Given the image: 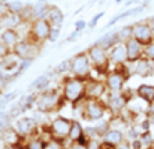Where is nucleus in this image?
<instances>
[{"label":"nucleus","mask_w":154,"mask_h":149,"mask_svg":"<svg viewBox=\"0 0 154 149\" xmlns=\"http://www.w3.org/2000/svg\"><path fill=\"white\" fill-rule=\"evenodd\" d=\"M64 104L65 99L61 90L58 89H47L36 94L35 105L38 112L42 115H50L53 112H57L64 107Z\"/></svg>","instance_id":"1"},{"label":"nucleus","mask_w":154,"mask_h":149,"mask_svg":"<svg viewBox=\"0 0 154 149\" xmlns=\"http://www.w3.org/2000/svg\"><path fill=\"white\" fill-rule=\"evenodd\" d=\"M86 82L83 79H78L74 76H67L61 83V92L65 102L72 105L82 104L86 98Z\"/></svg>","instance_id":"2"},{"label":"nucleus","mask_w":154,"mask_h":149,"mask_svg":"<svg viewBox=\"0 0 154 149\" xmlns=\"http://www.w3.org/2000/svg\"><path fill=\"white\" fill-rule=\"evenodd\" d=\"M133 72L129 69L128 64L119 65V66H114V69L107 73V76L104 77V83L107 86L108 92H121L125 87V83L129 80L131 74Z\"/></svg>","instance_id":"3"},{"label":"nucleus","mask_w":154,"mask_h":149,"mask_svg":"<svg viewBox=\"0 0 154 149\" xmlns=\"http://www.w3.org/2000/svg\"><path fill=\"white\" fill-rule=\"evenodd\" d=\"M86 53L89 55L90 64H92V69L100 76H107V73L110 72V57H108V51L103 47H100L99 44L94 43L93 46H90L86 50Z\"/></svg>","instance_id":"4"},{"label":"nucleus","mask_w":154,"mask_h":149,"mask_svg":"<svg viewBox=\"0 0 154 149\" xmlns=\"http://www.w3.org/2000/svg\"><path fill=\"white\" fill-rule=\"evenodd\" d=\"M51 31H53V26L46 18H38L31 22L25 40L33 43L36 46H42L43 43L50 39Z\"/></svg>","instance_id":"5"},{"label":"nucleus","mask_w":154,"mask_h":149,"mask_svg":"<svg viewBox=\"0 0 154 149\" xmlns=\"http://www.w3.org/2000/svg\"><path fill=\"white\" fill-rule=\"evenodd\" d=\"M92 64H90L89 55L86 51H81V53L75 54L71 58V68L69 72L74 77L83 79V80H89L92 79Z\"/></svg>","instance_id":"6"},{"label":"nucleus","mask_w":154,"mask_h":149,"mask_svg":"<svg viewBox=\"0 0 154 149\" xmlns=\"http://www.w3.org/2000/svg\"><path fill=\"white\" fill-rule=\"evenodd\" d=\"M107 112V102L103 99H88L82 102V117L88 121L101 120Z\"/></svg>","instance_id":"7"},{"label":"nucleus","mask_w":154,"mask_h":149,"mask_svg":"<svg viewBox=\"0 0 154 149\" xmlns=\"http://www.w3.org/2000/svg\"><path fill=\"white\" fill-rule=\"evenodd\" d=\"M72 119H68L65 116H56L50 123L47 124V134H49V137H54V138L65 142L68 139Z\"/></svg>","instance_id":"8"},{"label":"nucleus","mask_w":154,"mask_h":149,"mask_svg":"<svg viewBox=\"0 0 154 149\" xmlns=\"http://www.w3.org/2000/svg\"><path fill=\"white\" fill-rule=\"evenodd\" d=\"M132 37L143 47L153 43V28L149 21H140L132 25Z\"/></svg>","instance_id":"9"},{"label":"nucleus","mask_w":154,"mask_h":149,"mask_svg":"<svg viewBox=\"0 0 154 149\" xmlns=\"http://www.w3.org/2000/svg\"><path fill=\"white\" fill-rule=\"evenodd\" d=\"M13 54H14L17 58H20L21 61H33L40 54V46H36L33 43L22 39L21 42L14 47Z\"/></svg>","instance_id":"10"},{"label":"nucleus","mask_w":154,"mask_h":149,"mask_svg":"<svg viewBox=\"0 0 154 149\" xmlns=\"http://www.w3.org/2000/svg\"><path fill=\"white\" fill-rule=\"evenodd\" d=\"M36 127H38V121L35 119H32V117H26V116L17 119V121L14 124V130L25 141L28 138H31V137L38 135L36 134Z\"/></svg>","instance_id":"11"},{"label":"nucleus","mask_w":154,"mask_h":149,"mask_svg":"<svg viewBox=\"0 0 154 149\" xmlns=\"http://www.w3.org/2000/svg\"><path fill=\"white\" fill-rule=\"evenodd\" d=\"M107 92V86L104 83V80H99V79H89L86 82V98L88 99H103V97Z\"/></svg>","instance_id":"12"},{"label":"nucleus","mask_w":154,"mask_h":149,"mask_svg":"<svg viewBox=\"0 0 154 149\" xmlns=\"http://www.w3.org/2000/svg\"><path fill=\"white\" fill-rule=\"evenodd\" d=\"M125 46H126V57H128L126 62L129 65H135L137 61H140L143 58L144 47L137 40L131 37V39H128L125 42Z\"/></svg>","instance_id":"13"},{"label":"nucleus","mask_w":154,"mask_h":149,"mask_svg":"<svg viewBox=\"0 0 154 149\" xmlns=\"http://www.w3.org/2000/svg\"><path fill=\"white\" fill-rule=\"evenodd\" d=\"M108 57H110V62L114 66H119V65H125L128 64L126 60V46L125 42H119L115 46H112L111 48L108 50Z\"/></svg>","instance_id":"14"},{"label":"nucleus","mask_w":154,"mask_h":149,"mask_svg":"<svg viewBox=\"0 0 154 149\" xmlns=\"http://www.w3.org/2000/svg\"><path fill=\"white\" fill-rule=\"evenodd\" d=\"M68 141L69 142H81V144H86L89 145L90 138L85 134V128L82 127V124L79 123L78 120H72L71 124V130L68 134Z\"/></svg>","instance_id":"15"},{"label":"nucleus","mask_w":154,"mask_h":149,"mask_svg":"<svg viewBox=\"0 0 154 149\" xmlns=\"http://www.w3.org/2000/svg\"><path fill=\"white\" fill-rule=\"evenodd\" d=\"M101 141L106 142V144H108V145L118 148L122 142L125 141V134H124L121 130H118V128H111L110 127L107 131L104 133Z\"/></svg>","instance_id":"16"},{"label":"nucleus","mask_w":154,"mask_h":149,"mask_svg":"<svg viewBox=\"0 0 154 149\" xmlns=\"http://www.w3.org/2000/svg\"><path fill=\"white\" fill-rule=\"evenodd\" d=\"M22 39H21V36H20V33L17 32V29H3L2 37H0V42L3 43L6 47H8L11 51L14 50V47Z\"/></svg>","instance_id":"17"},{"label":"nucleus","mask_w":154,"mask_h":149,"mask_svg":"<svg viewBox=\"0 0 154 149\" xmlns=\"http://www.w3.org/2000/svg\"><path fill=\"white\" fill-rule=\"evenodd\" d=\"M135 94L139 99L144 101V102L151 107L154 105V84H147V83H143L140 84L136 90H135Z\"/></svg>","instance_id":"18"},{"label":"nucleus","mask_w":154,"mask_h":149,"mask_svg":"<svg viewBox=\"0 0 154 149\" xmlns=\"http://www.w3.org/2000/svg\"><path fill=\"white\" fill-rule=\"evenodd\" d=\"M133 73L140 76V77H150L154 74V64L151 61H149L147 58H142L140 61H137L135 64V69Z\"/></svg>","instance_id":"19"},{"label":"nucleus","mask_w":154,"mask_h":149,"mask_svg":"<svg viewBox=\"0 0 154 149\" xmlns=\"http://www.w3.org/2000/svg\"><path fill=\"white\" fill-rule=\"evenodd\" d=\"M21 19L18 14H14L8 10H4L0 15V28L2 29H15L20 25Z\"/></svg>","instance_id":"20"},{"label":"nucleus","mask_w":154,"mask_h":149,"mask_svg":"<svg viewBox=\"0 0 154 149\" xmlns=\"http://www.w3.org/2000/svg\"><path fill=\"white\" fill-rule=\"evenodd\" d=\"M131 144L132 149H151L154 146V135L151 134V131H146L133 139Z\"/></svg>","instance_id":"21"},{"label":"nucleus","mask_w":154,"mask_h":149,"mask_svg":"<svg viewBox=\"0 0 154 149\" xmlns=\"http://www.w3.org/2000/svg\"><path fill=\"white\" fill-rule=\"evenodd\" d=\"M46 19L50 22L53 28H61V24L64 21V14L57 6H50Z\"/></svg>","instance_id":"22"},{"label":"nucleus","mask_w":154,"mask_h":149,"mask_svg":"<svg viewBox=\"0 0 154 149\" xmlns=\"http://www.w3.org/2000/svg\"><path fill=\"white\" fill-rule=\"evenodd\" d=\"M119 42H121V39H119L118 32H112V33H107V35H104L101 39L97 40L96 44H99L100 47H103V48H106L108 51L112 46H115V44L119 43Z\"/></svg>","instance_id":"23"},{"label":"nucleus","mask_w":154,"mask_h":149,"mask_svg":"<svg viewBox=\"0 0 154 149\" xmlns=\"http://www.w3.org/2000/svg\"><path fill=\"white\" fill-rule=\"evenodd\" d=\"M143 10H144V6H139V7H133V8H131V10L125 11V13H122V14L115 15V17L112 18L111 21H108V24L106 25V28H110V26H112L114 24H117V22H118L119 19H124V18H126V17L135 15V14H137V13H142Z\"/></svg>","instance_id":"24"},{"label":"nucleus","mask_w":154,"mask_h":149,"mask_svg":"<svg viewBox=\"0 0 154 149\" xmlns=\"http://www.w3.org/2000/svg\"><path fill=\"white\" fill-rule=\"evenodd\" d=\"M45 144L46 139L43 138V135H35L25 141V149H45Z\"/></svg>","instance_id":"25"},{"label":"nucleus","mask_w":154,"mask_h":149,"mask_svg":"<svg viewBox=\"0 0 154 149\" xmlns=\"http://www.w3.org/2000/svg\"><path fill=\"white\" fill-rule=\"evenodd\" d=\"M45 149H65V144L61 139H57L54 137H49L46 139V144H45Z\"/></svg>","instance_id":"26"},{"label":"nucleus","mask_w":154,"mask_h":149,"mask_svg":"<svg viewBox=\"0 0 154 149\" xmlns=\"http://www.w3.org/2000/svg\"><path fill=\"white\" fill-rule=\"evenodd\" d=\"M50 83V80H49V77L47 76H40V77H38L33 82V84L31 86V87H33V89H36V90H39V92L40 91H45V90H47L46 87H47V84Z\"/></svg>","instance_id":"27"},{"label":"nucleus","mask_w":154,"mask_h":149,"mask_svg":"<svg viewBox=\"0 0 154 149\" xmlns=\"http://www.w3.org/2000/svg\"><path fill=\"white\" fill-rule=\"evenodd\" d=\"M25 7V4H22L21 1H10V3H6V8L14 14H20Z\"/></svg>","instance_id":"28"},{"label":"nucleus","mask_w":154,"mask_h":149,"mask_svg":"<svg viewBox=\"0 0 154 149\" xmlns=\"http://www.w3.org/2000/svg\"><path fill=\"white\" fill-rule=\"evenodd\" d=\"M69 68H71V58L67 61H63V62L56 68L54 72H56V73H67V72H69Z\"/></svg>","instance_id":"29"},{"label":"nucleus","mask_w":154,"mask_h":149,"mask_svg":"<svg viewBox=\"0 0 154 149\" xmlns=\"http://www.w3.org/2000/svg\"><path fill=\"white\" fill-rule=\"evenodd\" d=\"M143 57H144V58H147V60L151 61V62L154 64V42L151 43V44H149V46L144 47Z\"/></svg>","instance_id":"30"},{"label":"nucleus","mask_w":154,"mask_h":149,"mask_svg":"<svg viewBox=\"0 0 154 149\" xmlns=\"http://www.w3.org/2000/svg\"><path fill=\"white\" fill-rule=\"evenodd\" d=\"M103 15H104V13H99V14L94 15V17L92 18V19H90L89 24H88V25H89V28H94V26H96V24L99 22V19H100V18L103 17Z\"/></svg>","instance_id":"31"},{"label":"nucleus","mask_w":154,"mask_h":149,"mask_svg":"<svg viewBox=\"0 0 154 149\" xmlns=\"http://www.w3.org/2000/svg\"><path fill=\"white\" fill-rule=\"evenodd\" d=\"M86 25H88V24H86V22L83 21V19H78V21L75 22V31H76V32L81 33V32L83 31V29L86 28Z\"/></svg>","instance_id":"32"},{"label":"nucleus","mask_w":154,"mask_h":149,"mask_svg":"<svg viewBox=\"0 0 154 149\" xmlns=\"http://www.w3.org/2000/svg\"><path fill=\"white\" fill-rule=\"evenodd\" d=\"M69 149H89V145H86V144H81V142H71Z\"/></svg>","instance_id":"33"},{"label":"nucleus","mask_w":154,"mask_h":149,"mask_svg":"<svg viewBox=\"0 0 154 149\" xmlns=\"http://www.w3.org/2000/svg\"><path fill=\"white\" fill-rule=\"evenodd\" d=\"M2 149H25V144H18V145H7V144H4Z\"/></svg>","instance_id":"34"},{"label":"nucleus","mask_w":154,"mask_h":149,"mask_svg":"<svg viewBox=\"0 0 154 149\" xmlns=\"http://www.w3.org/2000/svg\"><path fill=\"white\" fill-rule=\"evenodd\" d=\"M58 33H60V28H53V31H51V35H50V39H49V40H51V42L57 40Z\"/></svg>","instance_id":"35"},{"label":"nucleus","mask_w":154,"mask_h":149,"mask_svg":"<svg viewBox=\"0 0 154 149\" xmlns=\"http://www.w3.org/2000/svg\"><path fill=\"white\" fill-rule=\"evenodd\" d=\"M79 36V32H76V31H74V32L71 33V36H69L68 39H67V42H72V40H75L76 37Z\"/></svg>","instance_id":"36"},{"label":"nucleus","mask_w":154,"mask_h":149,"mask_svg":"<svg viewBox=\"0 0 154 149\" xmlns=\"http://www.w3.org/2000/svg\"><path fill=\"white\" fill-rule=\"evenodd\" d=\"M153 28V42H154V26H151Z\"/></svg>","instance_id":"37"},{"label":"nucleus","mask_w":154,"mask_h":149,"mask_svg":"<svg viewBox=\"0 0 154 149\" xmlns=\"http://www.w3.org/2000/svg\"><path fill=\"white\" fill-rule=\"evenodd\" d=\"M2 32H3V29L0 28V37H2Z\"/></svg>","instance_id":"38"},{"label":"nucleus","mask_w":154,"mask_h":149,"mask_svg":"<svg viewBox=\"0 0 154 149\" xmlns=\"http://www.w3.org/2000/svg\"><path fill=\"white\" fill-rule=\"evenodd\" d=\"M115 1H117V3H119V1H121V0H115Z\"/></svg>","instance_id":"39"},{"label":"nucleus","mask_w":154,"mask_h":149,"mask_svg":"<svg viewBox=\"0 0 154 149\" xmlns=\"http://www.w3.org/2000/svg\"><path fill=\"white\" fill-rule=\"evenodd\" d=\"M151 149H154V146H153V148H151Z\"/></svg>","instance_id":"40"}]
</instances>
